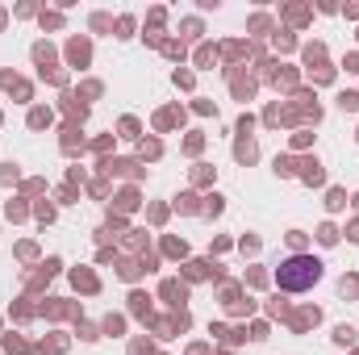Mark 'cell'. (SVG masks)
I'll use <instances>...</instances> for the list:
<instances>
[{
	"label": "cell",
	"instance_id": "1",
	"mask_svg": "<svg viewBox=\"0 0 359 355\" xmlns=\"http://www.w3.org/2000/svg\"><path fill=\"white\" fill-rule=\"evenodd\" d=\"M322 280V264L313 260V255H292V260H284L280 272H276V284L284 288V293H305V288H313Z\"/></svg>",
	"mask_w": 359,
	"mask_h": 355
}]
</instances>
